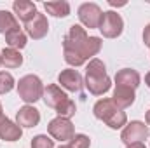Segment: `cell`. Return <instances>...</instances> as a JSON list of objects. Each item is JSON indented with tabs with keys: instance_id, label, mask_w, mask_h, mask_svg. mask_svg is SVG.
Here are the masks:
<instances>
[{
	"instance_id": "6da1fadb",
	"label": "cell",
	"mask_w": 150,
	"mask_h": 148,
	"mask_svg": "<svg viewBox=\"0 0 150 148\" xmlns=\"http://www.w3.org/2000/svg\"><path fill=\"white\" fill-rule=\"evenodd\" d=\"M101 38L89 37L86 28L80 25H72L68 35L63 40V56L70 66H82L86 61L94 59L101 51Z\"/></svg>"
},
{
	"instance_id": "7a4b0ae2",
	"label": "cell",
	"mask_w": 150,
	"mask_h": 148,
	"mask_svg": "<svg viewBox=\"0 0 150 148\" xmlns=\"http://www.w3.org/2000/svg\"><path fill=\"white\" fill-rule=\"evenodd\" d=\"M84 85H86V89H87L91 94H94V96H103L105 92L110 91L112 80H110V77L107 75L105 63H103L101 59L94 58V59H91V61L87 63Z\"/></svg>"
},
{
	"instance_id": "3957f363",
	"label": "cell",
	"mask_w": 150,
	"mask_h": 148,
	"mask_svg": "<svg viewBox=\"0 0 150 148\" xmlns=\"http://www.w3.org/2000/svg\"><path fill=\"white\" fill-rule=\"evenodd\" d=\"M42 98H44V103H45L49 108L56 110L58 117L70 118V117H74L75 111H77L75 103L68 98V94H67L59 85H56V84L47 85V87L44 89V96H42Z\"/></svg>"
},
{
	"instance_id": "277c9868",
	"label": "cell",
	"mask_w": 150,
	"mask_h": 148,
	"mask_svg": "<svg viewBox=\"0 0 150 148\" xmlns=\"http://www.w3.org/2000/svg\"><path fill=\"white\" fill-rule=\"evenodd\" d=\"M93 111H94V117L100 118V120H103L110 129H120L127 122L126 111L120 110L112 101V98H103V99L96 101Z\"/></svg>"
},
{
	"instance_id": "5b68a950",
	"label": "cell",
	"mask_w": 150,
	"mask_h": 148,
	"mask_svg": "<svg viewBox=\"0 0 150 148\" xmlns=\"http://www.w3.org/2000/svg\"><path fill=\"white\" fill-rule=\"evenodd\" d=\"M44 89L45 87H44L42 80L37 75H25L18 82V94L26 105L37 103L38 99L44 96Z\"/></svg>"
},
{
	"instance_id": "8992f818",
	"label": "cell",
	"mask_w": 150,
	"mask_h": 148,
	"mask_svg": "<svg viewBox=\"0 0 150 148\" xmlns=\"http://www.w3.org/2000/svg\"><path fill=\"white\" fill-rule=\"evenodd\" d=\"M149 134H150L149 125H145L140 120H133V122L126 124V127L122 129L120 140L126 147H129V145H134V143H143V140H147Z\"/></svg>"
},
{
	"instance_id": "52a82bcc",
	"label": "cell",
	"mask_w": 150,
	"mask_h": 148,
	"mask_svg": "<svg viewBox=\"0 0 150 148\" xmlns=\"http://www.w3.org/2000/svg\"><path fill=\"white\" fill-rule=\"evenodd\" d=\"M47 132L52 140H58V141H70L75 136V129L74 124L70 122V118H65V117H56L49 122L47 125Z\"/></svg>"
},
{
	"instance_id": "ba28073f",
	"label": "cell",
	"mask_w": 150,
	"mask_h": 148,
	"mask_svg": "<svg viewBox=\"0 0 150 148\" xmlns=\"http://www.w3.org/2000/svg\"><path fill=\"white\" fill-rule=\"evenodd\" d=\"M101 18H103V11L98 4L94 2H86L79 7V21L93 30V28H100V23H101Z\"/></svg>"
},
{
	"instance_id": "9c48e42d",
	"label": "cell",
	"mask_w": 150,
	"mask_h": 148,
	"mask_svg": "<svg viewBox=\"0 0 150 148\" xmlns=\"http://www.w3.org/2000/svg\"><path fill=\"white\" fill-rule=\"evenodd\" d=\"M124 30V21L120 18V14H117L115 11H107L103 12L101 23H100V32L103 33L105 38H117Z\"/></svg>"
},
{
	"instance_id": "30bf717a",
	"label": "cell",
	"mask_w": 150,
	"mask_h": 148,
	"mask_svg": "<svg viewBox=\"0 0 150 148\" xmlns=\"http://www.w3.org/2000/svg\"><path fill=\"white\" fill-rule=\"evenodd\" d=\"M25 30H26V35L32 37L33 40L44 38L45 35H47V32H49V21H47L45 14L37 12V16H35L30 23L25 25Z\"/></svg>"
},
{
	"instance_id": "8fae6325",
	"label": "cell",
	"mask_w": 150,
	"mask_h": 148,
	"mask_svg": "<svg viewBox=\"0 0 150 148\" xmlns=\"http://www.w3.org/2000/svg\"><path fill=\"white\" fill-rule=\"evenodd\" d=\"M58 82L61 84V87H65V89L70 91V92H79V91H82V87H84L82 75L79 73L77 70H74V68L63 70L61 73L58 75Z\"/></svg>"
},
{
	"instance_id": "7c38bea8",
	"label": "cell",
	"mask_w": 150,
	"mask_h": 148,
	"mask_svg": "<svg viewBox=\"0 0 150 148\" xmlns=\"http://www.w3.org/2000/svg\"><path fill=\"white\" fill-rule=\"evenodd\" d=\"M38 122H40V113L32 105H25L16 113V124L21 129L23 127H35V125H38Z\"/></svg>"
},
{
	"instance_id": "4fadbf2b",
	"label": "cell",
	"mask_w": 150,
	"mask_h": 148,
	"mask_svg": "<svg viewBox=\"0 0 150 148\" xmlns=\"http://www.w3.org/2000/svg\"><path fill=\"white\" fill-rule=\"evenodd\" d=\"M23 136V129L14 124L11 118H7L4 113H0V140L4 141H18Z\"/></svg>"
},
{
	"instance_id": "5bb4252c",
	"label": "cell",
	"mask_w": 150,
	"mask_h": 148,
	"mask_svg": "<svg viewBox=\"0 0 150 148\" xmlns=\"http://www.w3.org/2000/svg\"><path fill=\"white\" fill-rule=\"evenodd\" d=\"M12 9H14V16H16L19 21H23L25 25L30 23L38 12L37 5H35L33 2H30V0H16V2L12 4Z\"/></svg>"
},
{
	"instance_id": "9a60e30c",
	"label": "cell",
	"mask_w": 150,
	"mask_h": 148,
	"mask_svg": "<svg viewBox=\"0 0 150 148\" xmlns=\"http://www.w3.org/2000/svg\"><path fill=\"white\" fill-rule=\"evenodd\" d=\"M134 89H129V87H124V85H115L113 89V96H112V101L120 108H129L133 103H134Z\"/></svg>"
},
{
	"instance_id": "2e32d148",
	"label": "cell",
	"mask_w": 150,
	"mask_h": 148,
	"mask_svg": "<svg viewBox=\"0 0 150 148\" xmlns=\"http://www.w3.org/2000/svg\"><path fill=\"white\" fill-rule=\"evenodd\" d=\"M142 78L140 73L133 68H122L115 73V85H124V87H129V89H136L140 85Z\"/></svg>"
},
{
	"instance_id": "e0dca14e",
	"label": "cell",
	"mask_w": 150,
	"mask_h": 148,
	"mask_svg": "<svg viewBox=\"0 0 150 148\" xmlns=\"http://www.w3.org/2000/svg\"><path fill=\"white\" fill-rule=\"evenodd\" d=\"M0 54H2V66H5V68H19L23 65V56L16 49L7 47Z\"/></svg>"
},
{
	"instance_id": "ac0fdd59",
	"label": "cell",
	"mask_w": 150,
	"mask_h": 148,
	"mask_svg": "<svg viewBox=\"0 0 150 148\" xmlns=\"http://www.w3.org/2000/svg\"><path fill=\"white\" fill-rule=\"evenodd\" d=\"M44 9L54 16V18H67L70 14V4L65 0H58V2H44Z\"/></svg>"
},
{
	"instance_id": "d6986e66",
	"label": "cell",
	"mask_w": 150,
	"mask_h": 148,
	"mask_svg": "<svg viewBox=\"0 0 150 148\" xmlns=\"http://www.w3.org/2000/svg\"><path fill=\"white\" fill-rule=\"evenodd\" d=\"M26 40H28V37H26V33H25L21 28L5 33V44H7L11 49H16V51L23 49V47L26 45Z\"/></svg>"
},
{
	"instance_id": "ffe728a7",
	"label": "cell",
	"mask_w": 150,
	"mask_h": 148,
	"mask_svg": "<svg viewBox=\"0 0 150 148\" xmlns=\"http://www.w3.org/2000/svg\"><path fill=\"white\" fill-rule=\"evenodd\" d=\"M19 28V23H18V18L9 12V11H0V33H9L12 30H18Z\"/></svg>"
},
{
	"instance_id": "44dd1931",
	"label": "cell",
	"mask_w": 150,
	"mask_h": 148,
	"mask_svg": "<svg viewBox=\"0 0 150 148\" xmlns=\"http://www.w3.org/2000/svg\"><path fill=\"white\" fill-rule=\"evenodd\" d=\"M14 77L9 72H0V94H7L14 87Z\"/></svg>"
},
{
	"instance_id": "7402d4cb",
	"label": "cell",
	"mask_w": 150,
	"mask_h": 148,
	"mask_svg": "<svg viewBox=\"0 0 150 148\" xmlns=\"http://www.w3.org/2000/svg\"><path fill=\"white\" fill-rule=\"evenodd\" d=\"M32 148H54V140L47 134H38L32 140Z\"/></svg>"
},
{
	"instance_id": "603a6c76",
	"label": "cell",
	"mask_w": 150,
	"mask_h": 148,
	"mask_svg": "<svg viewBox=\"0 0 150 148\" xmlns=\"http://www.w3.org/2000/svg\"><path fill=\"white\" fill-rule=\"evenodd\" d=\"M70 147L72 148H89L91 147V140L86 134H75L70 140Z\"/></svg>"
},
{
	"instance_id": "cb8c5ba5",
	"label": "cell",
	"mask_w": 150,
	"mask_h": 148,
	"mask_svg": "<svg viewBox=\"0 0 150 148\" xmlns=\"http://www.w3.org/2000/svg\"><path fill=\"white\" fill-rule=\"evenodd\" d=\"M143 42H145V45L150 47V23L145 26V30H143Z\"/></svg>"
},
{
	"instance_id": "d4e9b609",
	"label": "cell",
	"mask_w": 150,
	"mask_h": 148,
	"mask_svg": "<svg viewBox=\"0 0 150 148\" xmlns=\"http://www.w3.org/2000/svg\"><path fill=\"white\" fill-rule=\"evenodd\" d=\"M126 148H147L143 143H134V145H129V147H126Z\"/></svg>"
},
{
	"instance_id": "484cf974",
	"label": "cell",
	"mask_w": 150,
	"mask_h": 148,
	"mask_svg": "<svg viewBox=\"0 0 150 148\" xmlns=\"http://www.w3.org/2000/svg\"><path fill=\"white\" fill-rule=\"evenodd\" d=\"M145 84H147V85L150 87V72H149L147 75H145Z\"/></svg>"
},
{
	"instance_id": "4316f807",
	"label": "cell",
	"mask_w": 150,
	"mask_h": 148,
	"mask_svg": "<svg viewBox=\"0 0 150 148\" xmlns=\"http://www.w3.org/2000/svg\"><path fill=\"white\" fill-rule=\"evenodd\" d=\"M145 120H147V124L150 125V110L147 111V113H145Z\"/></svg>"
},
{
	"instance_id": "83f0119b",
	"label": "cell",
	"mask_w": 150,
	"mask_h": 148,
	"mask_svg": "<svg viewBox=\"0 0 150 148\" xmlns=\"http://www.w3.org/2000/svg\"><path fill=\"white\" fill-rule=\"evenodd\" d=\"M58 148H72L70 145H61V147H58Z\"/></svg>"
},
{
	"instance_id": "f1b7e54d",
	"label": "cell",
	"mask_w": 150,
	"mask_h": 148,
	"mask_svg": "<svg viewBox=\"0 0 150 148\" xmlns=\"http://www.w3.org/2000/svg\"><path fill=\"white\" fill-rule=\"evenodd\" d=\"M0 113H4V110H2V103H0Z\"/></svg>"
},
{
	"instance_id": "f546056e",
	"label": "cell",
	"mask_w": 150,
	"mask_h": 148,
	"mask_svg": "<svg viewBox=\"0 0 150 148\" xmlns=\"http://www.w3.org/2000/svg\"><path fill=\"white\" fill-rule=\"evenodd\" d=\"M0 66H2V54H0Z\"/></svg>"
}]
</instances>
